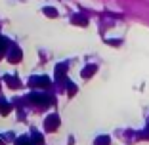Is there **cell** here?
<instances>
[{
	"mask_svg": "<svg viewBox=\"0 0 149 145\" xmlns=\"http://www.w3.org/2000/svg\"><path fill=\"white\" fill-rule=\"evenodd\" d=\"M29 99H33V103H36V105H40V107H46V105H52V103H54L52 97L44 96V94H31Z\"/></svg>",
	"mask_w": 149,
	"mask_h": 145,
	"instance_id": "cell-1",
	"label": "cell"
},
{
	"mask_svg": "<svg viewBox=\"0 0 149 145\" xmlns=\"http://www.w3.org/2000/svg\"><path fill=\"white\" fill-rule=\"evenodd\" d=\"M44 126H46L48 132H56L57 126H59V117L57 114H50L48 119H46V122H44Z\"/></svg>",
	"mask_w": 149,
	"mask_h": 145,
	"instance_id": "cell-2",
	"label": "cell"
},
{
	"mask_svg": "<svg viewBox=\"0 0 149 145\" xmlns=\"http://www.w3.org/2000/svg\"><path fill=\"white\" fill-rule=\"evenodd\" d=\"M74 92H77V86H74L73 82H69V94H71V96H73Z\"/></svg>",
	"mask_w": 149,
	"mask_h": 145,
	"instance_id": "cell-14",
	"label": "cell"
},
{
	"mask_svg": "<svg viewBox=\"0 0 149 145\" xmlns=\"http://www.w3.org/2000/svg\"><path fill=\"white\" fill-rule=\"evenodd\" d=\"M31 141H33V145H42V143H44L42 136H40L38 132H33V137H31Z\"/></svg>",
	"mask_w": 149,
	"mask_h": 145,
	"instance_id": "cell-7",
	"label": "cell"
},
{
	"mask_svg": "<svg viewBox=\"0 0 149 145\" xmlns=\"http://www.w3.org/2000/svg\"><path fill=\"white\" fill-rule=\"evenodd\" d=\"M44 13H46V15H50V17H56V15H57V12L54 8H44Z\"/></svg>",
	"mask_w": 149,
	"mask_h": 145,
	"instance_id": "cell-13",
	"label": "cell"
},
{
	"mask_svg": "<svg viewBox=\"0 0 149 145\" xmlns=\"http://www.w3.org/2000/svg\"><path fill=\"white\" fill-rule=\"evenodd\" d=\"M96 145H109V137L107 136H101L96 139Z\"/></svg>",
	"mask_w": 149,
	"mask_h": 145,
	"instance_id": "cell-9",
	"label": "cell"
},
{
	"mask_svg": "<svg viewBox=\"0 0 149 145\" xmlns=\"http://www.w3.org/2000/svg\"><path fill=\"white\" fill-rule=\"evenodd\" d=\"M0 145H4V143H2V139H0Z\"/></svg>",
	"mask_w": 149,
	"mask_h": 145,
	"instance_id": "cell-16",
	"label": "cell"
},
{
	"mask_svg": "<svg viewBox=\"0 0 149 145\" xmlns=\"http://www.w3.org/2000/svg\"><path fill=\"white\" fill-rule=\"evenodd\" d=\"M10 111H12V107H10L8 103H0V113L2 114H8Z\"/></svg>",
	"mask_w": 149,
	"mask_h": 145,
	"instance_id": "cell-10",
	"label": "cell"
},
{
	"mask_svg": "<svg viewBox=\"0 0 149 145\" xmlns=\"http://www.w3.org/2000/svg\"><path fill=\"white\" fill-rule=\"evenodd\" d=\"M96 69H97L96 65H88V67H84V71H82V76H84V78H90V76H92L94 73H96Z\"/></svg>",
	"mask_w": 149,
	"mask_h": 145,
	"instance_id": "cell-4",
	"label": "cell"
},
{
	"mask_svg": "<svg viewBox=\"0 0 149 145\" xmlns=\"http://www.w3.org/2000/svg\"><path fill=\"white\" fill-rule=\"evenodd\" d=\"M48 84H50V78H46V76L31 78V86H35V88H44V86H48Z\"/></svg>",
	"mask_w": 149,
	"mask_h": 145,
	"instance_id": "cell-3",
	"label": "cell"
},
{
	"mask_svg": "<svg viewBox=\"0 0 149 145\" xmlns=\"http://www.w3.org/2000/svg\"><path fill=\"white\" fill-rule=\"evenodd\" d=\"M8 59H10V61H12V63L19 61V59H21V50L13 48V50H12V56H8Z\"/></svg>",
	"mask_w": 149,
	"mask_h": 145,
	"instance_id": "cell-5",
	"label": "cell"
},
{
	"mask_svg": "<svg viewBox=\"0 0 149 145\" xmlns=\"http://www.w3.org/2000/svg\"><path fill=\"white\" fill-rule=\"evenodd\" d=\"M65 71H67V65H57V71H56V78H61Z\"/></svg>",
	"mask_w": 149,
	"mask_h": 145,
	"instance_id": "cell-8",
	"label": "cell"
},
{
	"mask_svg": "<svg viewBox=\"0 0 149 145\" xmlns=\"http://www.w3.org/2000/svg\"><path fill=\"white\" fill-rule=\"evenodd\" d=\"M73 23H74V25H80V27H86L88 25V19L84 17V15H74V17H73Z\"/></svg>",
	"mask_w": 149,
	"mask_h": 145,
	"instance_id": "cell-6",
	"label": "cell"
},
{
	"mask_svg": "<svg viewBox=\"0 0 149 145\" xmlns=\"http://www.w3.org/2000/svg\"><path fill=\"white\" fill-rule=\"evenodd\" d=\"M15 145H33V141H29L27 137H19V139L15 141Z\"/></svg>",
	"mask_w": 149,
	"mask_h": 145,
	"instance_id": "cell-11",
	"label": "cell"
},
{
	"mask_svg": "<svg viewBox=\"0 0 149 145\" xmlns=\"http://www.w3.org/2000/svg\"><path fill=\"white\" fill-rule=\"evenodd\" d=\"M141 137H143V139H149V126L145 128L143 132H141Z\"/></svg>",
	"mask_w": 149,
	"mask_h": 145,
	"instance_id": "cell-15",
	"label": "cell"
},
{
	"mask_svg": "<svg viewBox=\"0 0 149 145\" xmlns=\"http://www.w3.org/2000/svg\"><path fill=\"white\" fill-rule=\"evenodd\" d=\"M6 80H8V82H10V86H12V88H17V86H19V80L12 78V76H6Z\"/></svg>",
	"mask_w": 149,
	"mask_h": 145,
	"instance_id": "cell-12",
	"label": "cell"
}]
</instances>
